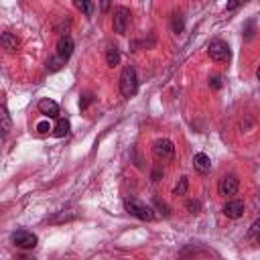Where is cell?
I'll return each mask as SVG.
<instances>
[{
	"label": "cell",
	"instance_id": "cell-9",
	"mask_svg": "<svg viewBox=\"0 0 260 260\" xmlns=\"http://www.w3.org/2000/svg\"><path fill=\"white\" fill-rule=\"evenodd\" d=\"M71 53H73V39H71L69 35L59 37V41H57V55H59L63 61H67V59L71 57Z\"/></svg>",
	"mask_w": 260,
	"mask_h": 260
},
{
	"label": "cell",
	"instance_id": "cell-21",
	"mask_svg": "<svg viewBox=\"0 0 260 260\" xmlns=\"http://www.w3.org/2000/svg\"><path fill=\"white\" fill-rule=\"evenodd\" d=\"M187 209H189V213H199V209H201V205H199V201H187Z\"/></svg>",
	"mask_w": 260,
	"mask_h": 260
},
{
	"label": "cell",
	"instance_id": "cell-28",
	"mask_svg": "<svg viewBox=\"0 0 260 260\" xmlns=\"http://www.w3.org/2000/svg\"><path fill=\"white\" fill-rule=\"evenodd\" d=\"M256 240H258V244H260V234H258V238H256Z\"/></svg>",
	"mask_w": 260,
	"mask_h": 260
},
{
	"label": "cell",
	"instance_id": "cell-26",
	"mask_svg": "<svg viewBox=\"0 0 260 260\" xmlns=\"http://www.w3.org/2000/svg\"><path fill=\"white\" fill-rule=\"evenodd\" d=\"M238 6H240V2H232V4H228L225 8H228V10H234V8H238Z\"/></svg>",
	"mask_w": 260,
	"mask_h": 260
},
{
	"label": "cell",
	"instance_id": "cell-5",
	"mask_svg": "<svg viewBox=\"0 0 260 260\" xmlns=\"http://www.w3.org/2000/svg\"><path fill=\"white\" fill-rule=\"evenodd\" d=\"M152 152H154V156L158 160H171L175 156V144L169 138H158L152 144Z\"/></svg>",
	"mask_w": 260,
	"mask_h": 260
},
{
	"label": "cell",
	"instance_id": "cell-19",
	"mask_svg": "<svg viewBox=\"0 0 260 260\" xmlns=\"http://www.w3.org/2000/svg\"><path fill=\"white\" fill-rule=\"evenodd\" d=\"M183 260H221V258H211L207 252H193V256H189V258H183Z\"/></svg>",
	"mask_w": 260,
	"mask_h": 260
},
{
	"label": "cell",
	"instance_id": "cell-22",
	"mask_svg": "<svg viewBox=\"0 0 260 260\" xmlns=\"http://www.w3.org/2000/svg\"><path fill=\"white\" fill-rule=\"evenodd\" d=\"M37 130H39L41 134H47V132L53 130V128L49 126V122H39V124H37Z\"/></svg>",
	"mask_w": 260,
	"mask_h": 260
},
{
	"label": "cell",
	"instance_id": "cell-3",
	"mask_svg": "<svg viewBox=\"0 0 260 260\" xmlns=\"http://www.w3.org/2000/svg\"><path fill=\"white\" fill-rule=\"evenodd\" d=\"M207 55L217 61V63H228L232 59V51H230V45L221 39H213L209 45H207Z\"/></svg>",
	"mask_w": 260,
	"mask_h": 260
},
{
	"label": "cell",
	"instance_id": "cell-16",
	"mask_svg": "<svg viewBox=\"0 0 260 260\" xmlns=\"http://www.w3.org/2000/svg\"><path fill=\"white\" fill-rule=\"evenodd\" d=\"M63 63H65V61H63L59 55H55V57H51V59H49L47 69H49V71H59V69L63 67Z\"/></svg>",
	"mask_w": 260,
	"mask_h": 260
},
{
	"label": "cell",
	"instance_id": "cell-11",
	"mask_svg": "<svg viewBox=\"0 0 260 260\" xmlns=\"http://www.w3.org/2000/svg\"><path fill=\"white\" fill-rule=\"evenodd\" d=\"M193 167H195V171H199V173H209V169H211V160H209V156L205 154V152H197L195 156H193Z\"/></svg>",
	"mask_w": 260,
	"mask_h": 260
},
{
	"label": "cell",
	"instance_id": "cell-1",
	"mask_svg": "<svg viewBox=\"0 0 260 260\" xmlns=\"http://www.w3.org/2000/svg\"><path fill=\"white\" fill-rule=\"evenodd\" d=\"M120 91L124 98H132L138 91V75L132 65H126L120 75Z\"/></svg>",
	"mask_w": 260,
	"mask_h": 260
},
{
	"label": "cell",
	"instance_id": "cell-20",
	"mask_svg": "<svg viewBox=\"0 0 260 260\" xmlns=\"http://www.w3.org/2000/svg\"><path fill=\"white\" fill-rule=\"evenodd\" d=\"M173 30L175 32H181L183 30V18H181V14H175V18H173Z\"/></svg>",
	"mask_w": 260,
	"mask_h": 260
},
{
	"label": "cell",
	"instance_id": "cell-10",
	"mask_svg": "<svg viewBox=\"0 0 260 260\" xmlns=\"http://www.w3.org/2000/svg\"><path fill=\"white\" fill-rule=\"evenodd\" d=\"M242 213H244V201H240V199H232L223 205V215L230 219H238V217H242Z\"/></svg>",
	"mask_w": 260,
	"mask_h": 260
},
{
	"label": "cell",
	"instance_id": "cell-2",
	"mask_svg": "<svg viewBox=\"0 0 260 260\" xmlns=\"http://www.w3.org/2000/svg\"><path fill=\"white\" fill-rule=\"evenodd\" d=\"M124 209H126L130 215H134V217H138V219H142V221H152V219H154V209H152L150 205L142 203L140 199H126V201H124Z\"/></svg>",
	"mask_w": 260,
	"mask_h": 260
},
{
	"label": "cell",
	"instance_id": "cell-13",
	"mask_svg": "<svg viewBox=\"0 0 260 260\" xmlns=\"http://www.w3.org/2000/svg\"><path fill=\"white\" fill-rule=\"evenodd\" d=\"M2 47L8 51V53H12V51H16V47H18V41H16V37L14 35H10V32H2Z\"/></svg>",
	"mask_w": 260,
	"mask_h": 260
},
{
	"label": "cell",
	"instance_id": "cell-15",
	"mask_svg": "<svg viewBox=\"0 0 260 260\" xmlns=\"http://www.w3.org/2000/svg\"><path fill=\"white\" fill-rule=\"evenodd\" d=\"M2 136H8V132H10V116H8V110H6V106H2Z\"/></svg>",
	"mask_w": 260,
	"mask_h": 260
},
{
	"label": "cell",
	"instance_id": "cell-14",
	"mask_svg": "<svg viewBox=\"0 0 260 260\" xmlns=\"http://www.w3.org/2000/svg\"><path fill=\"white\" fill-rule=\"evenodd\" d=\"M106 63H108L110 67H114V65L120 63V51H118L116 47H110V49L106 51Z\"/></svg>",
	"mask_w": 260,
	"mask_h": 260
},
{
	"label": "cell",
	"instance_id": "cell-18",
	"mask_svg": "<svg viewBox=\"0 0 260 260\" xmlns=\"http://www.w3.org/2000/svg\"><path fill=\"white\" fill-rule=\"evenodd\" d=\"M187 187H189V181H187V177H181L173 193H175V195H185V193H187Z\"/></svg>",
	"mask_w": 260,
	"mask_h": 260
},
{
	"label": "cell",
	"instance_id": "cell-4",
	"mask_svg": "<svg viewBox=\"0 0 260 260\" xmlns=\"http://www.w3.org/2000/svg\"><path fill=\"white\" fill-rule=\"evenodd\" d=\"M130 10L126 6H116L114 12H112V24H114V30L118 35H126L128 26H130Z\"/></svg>",
	"mask_w": 260,
	"mask_h": 260
},
{
	"label": "cell",
	"instance_id": "cell-6",
	"mask_svg": "<svg viewBox=\"0 0 260 260\" xmlns=\"http://www.w3.org/2000/svg\"><path fill=\"white\" fill-rule=\"evenodd\" d=\"M12 242L18 246V248H22V250H30V248H35L37 246V236L32 234V232H26V230H18V232H14V236H12Z\"/></svg>",
	"mask_w": 260,
	"mask_h": 260
},
{
	"label": "cell",
	"instance_id": "cell-25",
	"mask_svg": "<svg viewBox=\"0 0 260 260\" xmlns=\"http://www.w3.org/2000/svg\"><path fill=\"white\" fill-rule=\"evenodd\" d=\"M160 173H162V169H160V167H158V169H154V173H152V181H158Z\"/></svg>",
	"mask_w": 260,
	"mask_h": 260
},
{
	"label": "cell",
	"instance_id": "cell-23",
	"mask_svg": "<svg viewBox=\"0 0 260 260\" xmlns=\"http://www.w3.org/2000/svg\"><path fill=\"white\" fill-rule=\"evenodd\" d=\"M209 85H211L213 89H217V87H221V77H219V75H215V77H211V79H209Z\"/></svg>",
	"mask_w": 260,
	"mask_h": 260
},
{
	"label": "cell",
	"instance_id": "cell-12",
	"mask_svg": "<svg viewBox=\"0 0 260 260\" xmlns=\"http://www.w3.org/2000/svg\"><path fill=\"white\" fill-rule=\"evenodd\" d=\"M69 128H71V124H69L67 118H57V122H55V126H53V136L63 138V136L69 134Z\"/></svg>",
	"mask_w": 260,
	"mask_h": 260
},
{
	"label": "cell",
	"instance_id": "cell-27",
	"mask_svg": "<svg viewBox=\"0 0 260 260\" xmlns=\"http://www.w3.org/2000/svg\"><path fill=\"white\" fill-rule=\"evenodd\" d=\"M256 77H258V79H260V67H258V69H256Z\"/></svg>",
	"mask_w": 260,
	"mask_h": 260
},
{
	"label": "cell",
	"instance_id": "cell-8",
	"mask_svg": "<svg viewBox=\"0 0 260 260\" xmlns=\"http://www.w3.org/2000/svg\"><path fill=\"white\" fill-rule=\"evenodd\" d=\"M238 187H240L238 179H236L234 175H228V177H223V179L219 181V195H223V197H232V195L238 193Z\"/></svg>",
	"mask_w": 260,
	"mask_h": 260
},
{
	"label": "cell",
	"instance_id": "cell-7",
	"mask_svg": "<svg viewBox=\"0 0 260 260\" xmlns=\"http://www.w3.org/2000/svg\"><path fill=\"white\" fill-rule=\"evenodd\" d=\"M37 110H39L45 118H59V104H57V102H53V100H49V98L39 100Z\"/></svg>",
	"mask_w": 260,
	"mask_h": 260
},
{
	"label": "cell",
	"instance_id": "cell-29",
	"mask_svg": "<svg viewBox=\"0 0 260 260\" xmlns=\"http://www.w3.org/2000/svg\"><path fill=\"white\" fill-rule=\"evenodd\" d=\"M22 260H32V258H22Z\"/></svg>",
	"mask_w": 260,
	"mask_h": 260
},
{
	"label": "cell",
	"instance_id": "cell-24",
	"mask_svg": "<svg viewBox=\"0 0 260 260\" xmlns=\"http://www.w3.org/2000/svg\"><path fill=\"white\" fill-rule=\"evenodd\" d=\"M89 102H91V95H89V93H87V95H83V100L79 102V110H85Z\"/></svg>",
	"mask_w": 260,
	"mask_h": 260
},
{
	"label": "cell",
	"instance_id": "cell-17",
	"mask_svg": "<svg viewBox=\"0 0 260 260\" xmlns=\"http://www.w3.org/2000/svg\"><path fill=\"white\" fill-rule=\"evenodd\" d=\"M73 4H75V8H77V10H81L85 16H89V14H91V10H93V4H91V2H81V0H75Z\"/></svg>",
	"mask_w": 260,
	"mask_h": 260
}]
</instances>
